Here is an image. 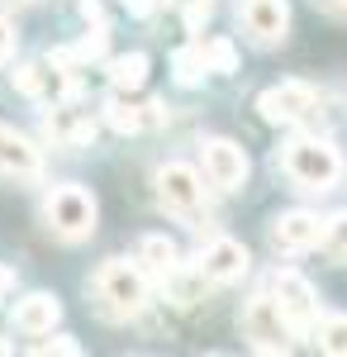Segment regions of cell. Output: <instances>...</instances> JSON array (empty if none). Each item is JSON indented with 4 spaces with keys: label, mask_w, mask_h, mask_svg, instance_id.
Wrapping results in <instances>:
<instances>
[{
    "label": "cell",
    "mask_w": 347,
    "mask_h": 357,
    "mask_svg": "<svg viewBox=\"0 0 347 357\" xmlns=\"http://www.w3.org/2000/svg\"><path fill=\"white\" fill-rule=\"evenodd\" d=\"M91 296H95V310L105 319H134V314L148 310V281L134 262L109 257L105 267L91 276Z\"/></svg>",
    "instance_id": "6da1fadb"
},
{
    "label": "cell",
    "mask_w": 347,
    "mask_h": 357,
    "mask_svg": "<svg viewBox=\"0 0 347 357\" xmlns=\"http://www.w3.org/2000/svg\"><path fill=\"white\" fill-rule=\"evenodd\" d=\"M281 167H286V176H291L295 186H304V191H333V181L343 176L338 148L323 143V138H295V143H286Z\"/></svg>",
    "instance_id": "7a4b0ae2"
},
{
    "label": "cell",
    "mask_w": 347,
    "mask_h": 357,
    "mask_svg": "<svg viewBox=\"0 0 347 357\" xmlns=\"http://www.w3.org/2000/svg\"><path fill=\"white\" fill-rule=\"evenodd\" d=\"M72 57L67 48H57V53L38 57V62H29L15 72V91L29 96V100H43V105H57V100H72L77 96V82H72Z\"/></svg>",
    "instance_id": "3957f363"
},
{
    "label": "cell",
    "mask_w": 347,
    "mask_h": 357,
    "mask_svg": "<svg viewBox=\"0 0 347 357\" xmlns=\"http://www.w3.org/2000/svg\"><path fill=\"white\" fill-rule=\"evenodd\" d=\"M95 195L86 191V186H57L48 200H43V220L53 234L62 238H86V234H95Z\"/></svg>",
    "instance_id": "277c9868"
},
{
    "label": "cell",
    "mask_w": 347,
    "mask_h": 357,
    "mask_svg": "<svg viewBox=\"0 0 347 357\" xmlns=\"http://www.w3.org/2000/svg\"><path fill=\"white\" fill-rule=\"evenodd\" d=\"M319 105H323V91L309 82H281L257 96V110L267 124H304V119L319 114Z\"/></svg>",
    "instance_id": "5b68a950"
},
{
    "label": "cell",
    "mask_w": 347,
    "mask_h": 357,
    "mask_svg": "<svg viewBox=\"0 0 347 357\" xmlns=\"http://www.w3.org/2000/svg\"><path fill=\"white\" fill-rule=\"evenodd\" d=\"M291 319L281 314V305L271 296H252L242 310V338L257 348V353H286L291 348Z\"/></svg>",
    "instance_id": "8992f818"
},
{
    "label": "cell",
    "mask_w": 347,
    "mask_h": 357,
    "mask_svg": "<svg viewBox=\"0 0 347 357\" xmlns=\"http://www.w3.org/2000/svg\"><path fill=\"white\" fill-rule=\"evenodd\" d=\"M271 301L281 305V314L291 319L295 333H309L319 324V301H314V286L300 272H276L271 276Z\"/></svg>",
    "instance_id": "52a82bcc"
},
{
    "label": "cell",
    "mask_w": 347,
    "mask_h": 357,
    "mask_svg": "<svg viewBox=\"0 0 347 357\" xmlns=\"http://www.w3.org/2000/svg\"><path fill=\"white\" fill-rule=\"evenodd\" d=\"M157 200L162 210H171V215H181V220H195L200 215V205H205V186H200V176L181 162H167L157 167Z\"/></svg>",
    "instance_id": "ba28073f"
},
{
    "label": "cell",
    "mask_w": 347,
    "mask_h": 357,
    "mask_svg": "<svg viewBox=\"0 0 347 357\" xmlns=\"http://www.w3.org/2000/svg\"><path fill=\"white\" fill-rule=\"evenodd\" d=\"M238 20H242V29H247L257 43L271 48V43H281L286 29H291V5H286V0H242Z\"/></svg>",
    "instance_id": "9c48e42d"
},
{
    "label": "cell",
    "mask_w": 347,
    "mask_h": 357,
    "mask_svg": "<svg viewBox=\"0 0 347 357\" xmlns=\"http://www.w3.org/2000/svg\"><path fill=\"white\" fill-rule=\"evenodd\" d=\"M205 176L219 191H238L242 181H247V153L233 138H210L205 143Z\"/></svg>",
    "instance_id": "30bf717a"
},
{
    "label": "cell",
    "mask_w": 347,
    "mask_h": 357,
    "mask_svg": "<svg viewBox=\"0 0 347 357\" xmlns=\"http://www.w3.org/2000/svg\"><path fill=\"white\" fill-rule=\"evenodd\" d=\"M319 234H323V224L309 210H286V215L271 220V248L276 252H309L319 243Z\"/></svg>",
    "instance_id": "8fae6325"
},
{
    "label": "cell",
    "mask_w": 347,
    "mask_h": 357,
    "mask_svg": "<svg viewBox=\"0 0 347 357\" xmlns=\"http://www.w3.org/2000/svg\"><path fill=\"white\" fill-rule=\"evenodd\" d=\"M247 267H252V257H247V248H242L238 238H214V243L200 252V272H205V281H214V286H229V281L247 276Z\"/></svg>",
    "instance_id": "7c38bea8"
},
{
    "label": "cell",
    "mask_w": 347,
    "mask_h": 357,
    "mask_svg": "<svg viewBox=\"0 0 347 357\" xmlns=\"http://www.w3.org/2000/svg\"><path fill=\"white\" fill-rule=\"evenodd\" d=\"M43 134H48L53 148H86L95 138V119L86 110H77V105H67V100H57L53 114L43 119Z\"/></svg>",
    "instance_id": "4fadbf2b"
},
{
    "label": "cell",
    "mask_w": 347,
    "mask_h": 357,
    "mask_svg": "<svg viewBox=\"0 0 347 357\" xmlns=\"http://www.w3.org/2000/svg\"><path fill=\"white\" fill-rule=\"evenodd\" d=\"M38 172H43V153L24 134L0 124V176H38Z\"/></svg>",
    "instance_id": "5bb4252c"
},
{
    "label": "cell",
    "mask_w": 347,
    "mask_h": 357,
    "mask_svg": "<svg viewBox=\"0 0 347 357\" xmlns=\"http://www.w3.org/2000/svg\"><path fill=\"white\" fill-rule=\"evenodd\" d=\"M57 319H62V305L48 291H33V296H24L15 305V329L20 333H53Z\"/></svg>",
    "instance_id": "9a60e30c"
},
{
    "label": "cell",
    "mask_w": 347,
    "mask_h": 357,
    "mask_svg": "<svg viewBox=\"0 0 347 357\" xmlns=\"http://www.w3.org/2000/svg\"><path fill=\"white\" fill-rule=\"evenodd\" d=\"M162 286H167V301H176V305H200V301H205V286H210V281H205V272H200V267H181V262H176L171 272L162 276Z\"/></svg>",
    "instance_id": "2e32d148"
},
{
    "label": "cell",
    "mask_w": 347,
    "mask_h": 357,
    "mask_svg": "<svg viewBox=\"0 0 347 357\" xmlns=\"http://www.w3.org/2000/svg\"><path fill=\"white\" fill-rule=\"evenodd\" d=\"M138 262H143L148 272L167 276L176 267V243H171L167 234H143V238H138Z\"/></svg>",
    "instance_id": "e0dca14e"
},
{
    "label": "cell",
    "mask_w": 347,
    "mask_h": 357,
    "mask_svg": "<svg viewBox=\"0 0 347 357\" xmlns=\"http://www.w3.org/2000/svg\"><path fill=\"white\" fill-rule=\"evenodd\" d=\"M109 82L119 86V91H138V86L148 82V57H143V53L114 57V62H109Z\"/></svg>",
    "instance_id": "ac0fdd59"
},
{
    "label": "cell",
    "mask_w": 347,
    "mask_h": 357,
    "mask_svg": "<svg viewBox=\"0 0 347 357\" xmlns=\"http://www.w3.org/2000/svg\"><path fill=\"white\" fill-rule=\"evenodd\" d=\"M319 243H323V252H328L333 262H347V210H338L333 220H323Z\"/></svg>",
    "instance_id": "d6986e66"
},
{
    "label": "cell",
    "mask_w": 347,
    "mask_h": 357,
    "mask_svg": "<svg viewBox=\"0 0 347 357\" xmlns=\"http://www.w3.org/2000/svg\"><path fill=\"white\" fill-rule=\"evenodd\" d=\"M105 119L119 129V134H138V129H143V105L124 100V96H114V100L105 105Z\"/></svg>",
    "instance_id": "ffe728a7"
},
{
    "label": "cell",
    "mask_w": 347,
    "mask_h": 357,
    "mask_svg": "<svg viewBox=\"0 0 347 357\" xmlns=\"http://www.w3.org/2000/svg\"><path fill=\"white\" fill-rule=\"evenodd\" d=\"M319 348H323V353H333V357H347V314H323Z\"/></svg>",
    "instance_id": "44dd1931"
},
{
    "label": "cell",
    "mask_w": 347,
    "mask_h": 357,
    "mask_svg": "<svg viewBox=\"0 0 347 357\" xmlns=\"http://www.w3.org/2000/svg\"><path fill=\"white\" fill-rule=\"evenodd\" d=\"M205 72H210V67H205V43L195 38L190 48H181V53H176V82L195 86L200 77H205Z\"/></svg>",
    "instance_id": "7402d4cb"
},
{
    "label": "cell",
    "mask_w": 347,
    "mask_h": 357,
    "mask_svg": "<svg viewBox=\"0 0 347 357\" xmlns=\"http://www.w3.org/2000/svg\"><path fill=\"white\" fill-rule=\"evenodd\" d=\"M200 43H205V67H210V72H224V77H229V72L238 67V53H233L229 38H200Z\"/></svg>",
    "instance_id": "603a6c76"
},
{
    "label": "cell",
    "mask_w": 347,
    "mask_h": 357,
    "mask_svg": "<svg viewBox=\"0 0 347 357\" xmlns=\"http://www.w3.org/2000/svg\"><path fill=\"white\" fill-rule=\"evenodd\" d=\"M176 5L186 10V24H190V29H200V20L214 10V0H176Z\"/></svg>",
    "instance_id": "cb8c5ba5"
},
{
    "label": "cell",
    "mask_w": 347,
    "mask_h": 357,
    "mask_svg": "<svg viewBox=\"0 0 347 357\" xmlns=\"http://www.w3.org/2000/svg\"><path fill=\"white\" fill-rule=\"evenodd\" d=\"M15 43H20V38H15V24H10V20H0V62H10V57H15Z\"/></svg>",
    "instance_id": "d4e9b609"
},
{
    "label": "cell",
    "mask_w": 347,
    "mask_h": 357,
    "mask_svg": "<svg viewBox=\"0 0 347 357\" xmlns=\"http://www.w3.org/2000/svg\"><path fill=\"white\" fill-rule=\"evenodd\" d=\"M38 353H81V343H72V338H48V343H38Z\"/></svg>",
    "instance_id": "484cf974"
},
{
    "label": "cell",
    "mask_w": 347,
    "mask_h": 357,
    "mask_svg": "<svg viewBox=\"0 0 347 357\" xmlns=\"http://www.w3.org/2000/svg\"><path fill=\"white\" fill-rule=\"evenodd\" d=\"M81 15H86V20H95V24H100V0H81Z\"/></svg>",
    "instance_id": "4316f807"
},
{
    "label": "cell",
    "mask_w": 347,
    "mask_h": 357,
    "mask_svg": "<svg viewBox=\"0 0 347 357\" xmlns=\"http://www.w3.org/2000/svg\"><path fill=\"white\" fill-rule=\"evenodd\" d=\"M10 286H15V267H0V301H5Z\"/></svg>",
    "instance_id": "83f0119b"
},
{
    "label": "cell",
    "mask_w": 347,
    "mask_h": 357,
    "mask_svg": "<svg viewBox=\"0 0 347 357\" xmlns=\"http://www.w3.org/2000/svg\"><path fill=\"white\" fill-rule=\"evenodd\" d=\"M124 5H129L134 15H148V10H153V0H124Z\"/></svg>",
    "instance_id": "f1b7e54d"
},
{
    "label": "cell",
    "mask_w": 347,
    "mask_h": 357,
    "mask_svg": "<svg viewBox=\"0 0 347 357\" xmlns=\"http://www.w3.org/2000/svg\"><path fill=\"white\" fill-rule=\"evenodd\" d=\"M328 10H338V15H347V0H323Z\"/></svg>",
    "instance_id": "f546056e"
},
{
    "label": "cell",
    "mask_w": 347,
    "mask_h": 357,
    "mask_svg": "<svg viewBox=\"0 0 347 357\" xmlns=\"http://www.w3.org/2000/svg\"><path fill=\"white\" fill-rule=\"evenodd\" d=\"M5 5H33V0H5Z\"/></svg>",
    "instance_id": "4dcf8cb0"
},
{
    "label": "cell",
    "mask_w": 347,
    "mask_h": 357,
    "mask_svg": "<svg viewBox=\"0 0 347 357\" xmlns=\"http://www.w3.org/2000/svg\"><path fill=\"white\" fill-rule=\"evenodd\" d=\"M0 353H10V343H0Z\"/></svg>",
    "instance_id": "1f68e13d"
}]
</instances>
